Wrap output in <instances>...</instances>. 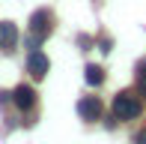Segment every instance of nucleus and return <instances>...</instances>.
<instances>
[{"label":"nucleus","instance_id":"7","mask_svg":"<svg viewBox=\"0 0 146 144\" xmlns=\"http://www.w3.org/2000/svg\"><path fill=\"white\" fill-rule=\"evenodd\" d=\"M84 78H87V84L98 87V84L104 81V69H102V66H96V63H90V66L84 69Z\"/></svg>","mask_w":146,"mask_h":144},{"label":"nucleus","instance_id":"8","mask_svg":"<svg viewBox=\"0 0 146 144\" xmlns=\"http://www.w3.org/2000/svg\"><path fill=\"white\" fill-rule=\"evenodd\" d=\"M137 84H140V90H143V96H146V63L137 66Z\"/></svg>","mask_w":146,"mask_h":144},{"label":"nucleus","instance_id":"1","mask_svg":"<svg viewBox=\"0 0 146 144\" xmlns=\"http://www.w3.org/2000/svg\"><path fill=\"white\" fill-rule=\"evenodd\" d=\"M140 111H143V102L137 99L131 90H122V93L113 96V114L119 117V120H134Z\"/></svg>","mask_w":146,"mask_h":144},{"label":"nucleus","instance_id":"3","mask_svg":"<svg viewBox=\"0 0 146 144\" xmlns=\"http://www.w3.org/2000/svg\"><path fill=\"white\" fill-rule=\"evenodd\" d=\"M48 69H51L48 57H45L42 51L33 48V51H30V57H27V72H30L33 78H45V75H48Z\"/></svg>","mask_w":146,"mask_h":144},{"label":"nucleus","instance_id":"6","mask_svg":"<svg viewBox=\"0 0 146 144\" xmlns=\"http://www.w3.org/2000/svg\"><path fill=\"white\" fill-rule=\"evenodd\" d=\"M18 42V27L12 21H0V48L3 51H12Z\"/></svg>","mask_w":146,"mask_h":144},{"label":"nucleus","instance_id":"9","mask_svg":"<svg viewBox=\"0 0 146 144\" xmlns=\"http://www.w3.org/2000/svg\"><path fill=\"white\" fill-rule=\"evenodd\" d=\"M134 141H137V144H146V126L140 129V132H137V138H134Z\"/></svg>","mask_w":146,"mask_h":144},{"label":"nucleus","instance_id":"2","mask_svg":"<svg viewBox=\"0 0 146 144\" xmlns=\"http://www.w3.org/2000/svg\"><path fill=\"white\" fill-rule=\"evenodd\" d=\"M30 33L39 36V39H45V36L51 33V12L48 9H36L30 15Z\"/></svg>","mask_w":146,"mask_h":144},{"label":"nucleus","instance_id":"4","mask_svg":"<svg viewBox=\"0 0 146 144\" xmlns=\"http://www.w3.org/2000/svg\"><path fill=\"white\" fill-rule=\"evenodd\" d=\"M12 102H15L21 111H27V108L36 105V90H33L30 84H18V87L12 90Z\"/></svg>","mask_w":146,"mask_h":144},{"label":"nucleus","instance_id":"5","mask_svg":"<svg viewBox=\"0 0 146 144\" xmlns=\"http://www.w3.org/2000/svg\"><path fill=\"white\" fill-rule=\"evenodd\" d=\"M78 114H81L84 120H98V117H102V102H98L96 96H84V99L78 102Z\"/></svg>","mask_w":146,"mask_h":144}]
</instances>
